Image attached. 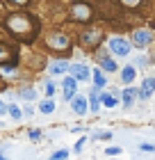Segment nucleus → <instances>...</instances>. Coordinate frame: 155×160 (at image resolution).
Here are the masks:
<instances>
[{
	"label": "nucleus",
	"instance_id": "f257e3e1",
	"mask_svg": "<svg viewBox=\"0 0 155 160\" xmlns=\"http://www.w3.org/2000/svg\"><path fill=\"white\" fill-rule=\"evenodd\" d=\"M109 50H112V55L125 57L130 53V43L125 39H121V37H112V39H109Z\"/></svg>",
	"mask_w": 155,
	"mask_h": 160
},
{
	"label": "nucleus",
	"instance_id": "f03ea898",
	"mask_svg": "<svg viewBox=\"0 0 155 160\" xmlns=\"http://www.w3.org/2000/svg\"><path fill=\"white\" fill-rule=\"evenodd\" d=\"M153 92H155V78H146L144 85H142V89H139V98H142V101H148Z\"/></svg>",
	"mask_w": 155,
	"mask_h": 160
},
{
	"label": "nucleus",
	"instance_id": "7ed1b4c3",
	"mask_svg": "<svg viewBox=\"0 0 155 160\" xmlns=\"http://www.w3.org/2000/svg\"><path fill=\"white\" fill-rule=\"evenodd\" d=\"M153 39V34L148 30H137V32H132V41L137 43V46H148Z\"/></svg>",
	"mask_w": 155,
	"mask_h": 160
},
{
	"label": "nucleus",
	"instance_id": "20e7f679",
	"mask_svg": "<svg viewBox=\"0 0 155 160\" xmlns=\"http://www.w3.org/2000/svg\"><path fill=\"white\" fill-rule=\"evenodd\" d=\"M71 78L75 80H89V69L85 64H73L71 67Z\"/></svg>",
	"mask_w": 155,
	"mask_h": 160
},
{
	"label": "nucleus",
	"instance_id": "39448f33",
	"mask_svg": "<svg viewBox=\"0 0 155 160\" xmlns=\"http://www.w3.org/2000/svg\"><path fill=\"white\" fill-rule=\"evenodd\" d=\"M75 85H78L75 78H66V80H64V85H62V87H64V98H71V101H73V96H75V89H78Z\"/></svg>",
	"mask_w": 155,
	"mask_h": 160
},
{
	"label": "nucleus",
	"instance_id": "423d86ee",
	"mask_svg": "<svg viewBox=\"0 0 155 160\" xmlns=\"http://www.w3.org/2000/svg\"><path fill=\"white\" fill-rule=\"evenodd\" d=\"M7 25H9L14 32H23V30H27V21L21 18V16H12L9 21H7Z\"/></svg>",
	"mask_w": 155,
	"mask_h": 160
},
{
	"label": "nucleus",
	"instance_id": "0eeeda50",
	"mask_svg": "<svg viewBox=\"0 0 155 160\" xmlns=\"http://www.w3.org/2000/svg\"><path fill=\"white\" fill-rule=\"evenodd\" d=\"M73 112L78 114V117H82V114L87 112V101L82 98V96H73Z\"/></svg>",
	"mask_w": 155,
	"mask_h": 160
},
{
	"label": "nucleus",
	"instance_id": "6e6552de",
	"mask_svg": "<svg viewBox=\"0 0 155 160\" xmlns=\"http://www.w3.org/2000/svg\"><path fill=\"white\" fill-rule=\"evenodd\" d=\"M100 103L105 108H114L116 103H119V96H116V94H109V92H103L100 94Z\"/></svg>",
	"mask_w": 155,
	"mask_h": 160
},
{
	"label": "nucleus",
	"instance_id": "1a4fd4ad",
	"mask_svg": "<svg viewBox=\"0 0 155 160\" xmlns=\"http://www.w3.org/2000/svg\"><path fill=\"white\" fill-rule=\"evenodd\" d=\"M135 96H137L135 87H125V89H123V105H125V108H130L132 103H135Z\"/></svg>",
	"mask_w": 155,
	"mask_h": 160
},
{
	"label": "nucleus",
	"instance_id": "9d476101",
	"mask_svg": "<svg viewBox=\"0 0 155 160\" xmlns=\"http://www.w3.org/2000/svg\"><path fill=\"white\" fill-rule=\"evenodd\" d=\"M135 76H137V71H135V67H123V71H121V78H123V82L125 85H130L132 80H135Z\"/></svg>",
	"mask_w": 155,
	"mask_h": 160
},
{
	"label": "nucleus",
	"instance_id": "9b49d317",
	"mask_svg": "<svg viewBox=\"0 0 155 160\" xmlns=\"http://www.w3.org/2000/svg\"><path fill=\"white\" fill-rule=\"evenodd\" d=\"M48 43H50V46H69V39H66L64 37V34H50V37H48Z\"/></svg>",
	"mask_w": 155,
	"mask_h": 160
},
{
	"label": "nucleus",
	"instance_id": "f8f14e48",
	"mask_svg": "<svg viewBox=\"0 0 155 160\" xmlns=\"http://www.w3.org/2000/svg\"><path fill=\"white\" fill-rule=\"evenodd\" d=\"M66 69H69V62H66V60H55L53 64H50V71H53L55 76L57 73H64Z\"/></svg>",
	"mask_w": 155,
	"mask_h": 160
},
{
	"label": "nucleus",
	"instance_id": "ddd939ff",
	"mask_svg": "<svg viewBox=\"0 0 155 160\" xmlns=\"http://www.w3.org/2000/svg\"><path fill=\"white\" fill-rule=\"evenodd\" d=\"M73 12H75V16H78L80 21H87V18H89V7H87V5H75V7H73Z\"/></svg>",
	"mask_w": 155,
	"mask_h": 160
},
{
	"label": "nucleus",
	"instance_id": "4468645a",
	"mask_svg": "<svg viewBox=\"0 0 155 160\" xmlns=\"http://www.w3.org/2000/svg\"><path fill=\"white\" fill-rule=\"evenodd\" d=\"M94 85H96V89H103V87H105V76H103L100 69L94 71Z\"/></svg>",
	"mask_w": 155,
	"mask_h": 160
},
{
	"label": "nucleus",
	"instance_id": "2eb2a0df",
	"mask_svg": "<svg viewBox=\"0 0 155 160\" xmlns=\"http://www.w3.org/2000/svg\"><path fill=\"white\" fill-rule=\"evenodd\" d=\"M39 110H41L43 114H50V112H55V103H53V101H50V98H46V101H41Z\"/></svg>",
	"mask_w": 155,
	"mask_h": 160
},
{
	"label": "nucleus",
	"instance_id": "dca6fc26",
	"mask_svg": "<svg viewBox=\"0 0 155 160\" xmlns=\"http://www.w3.org/2000/svg\"><path fill=\"white\" fill-rule=\"evenodd\" d=\"M100 64H103V69H105V71H116V69H119V67H116V62L112 60V57H103V60H100Z\"/></svg>",
	"mask_w": 155,
	"mask_h": 160
},
{
	"label": "nucleus",
	"instance_id": "f3484780",
	"mask_svg": "<svg viewBox=\"0 0 155 160\" xmlns=\"http://www.w3.org/2000/svg\"><path fill=\"white\" fill-rule=\"evenodd\" d=\"M100 108H103L100 96H96V89H94V92H91V105H89V110H91V112H98Z\"/></svg>",
	"mask_w": 155,
	"mask_h": 160
},
{
	"label": "nucleus",
	"instance_id": "a211bd4d",
	"mask_svg": "<svg viewBox=\"0 0 155 160\" xmlns=\"http://www.w3.org/2000/svg\"><path fill=\"white\" fill-rule=\"evenodd\" d=\"M66 158H69V151H66V149H60V151H55L48 160H66Z\"/></svg>",
	"mask_w": 155,
	"mask_h": 160
},
{
	"label": "nucleus",
	"instance_id": "6ab92c4d",
	"mask_svg": "<svg viewBox=\"0 0 155 160\" xmlns=\"http://www.w3.org/2000/svg\"><path fill=\"white\" fill-rule=\"evenodd\" d=\"M7 112H9V114H12V117L16 119V121L21 119V110H18V105H7Z\"/></svg>",
	"mask_w": 155,
	"mask_h": 160
},
{
	"label": "nucleus",
	"instance_id": "aec40b11",
	"mask_svg": "<svg viewBox=\"0 0 155 160\" xmlns=\"http://www.w3.org/2000/svg\"><path fill=\"white\" fill-rule=\"evenodd\" d=\"M112 133L109 130H98V133H94V140H109Z\"/></svg>",
	"mask_w": 155,
	"mask_h": 160
},
{
	"label": "nucleus",
	"instance_id": "412c9836",
	"mask_svg": "<svg viewBox=\"0 0 155 160\" xmlns=\"http://www.w3.org/2000/svg\"><path fill=\"white\" fill-rule=\"evenodd\" d=\"M34 96H36L34 89H23V92H21V98H25V101H32Z\"/></svg>",
	"mask_w": 155,
	"mask_h": 160
},
{
	"label": "nucleus",
	"instance_id": "4be33fe9",
	"mask_svg": "<svg viewBox=\"0 0 155 160\" xmlns=\"http://www.w3.org/2000/svg\"><path fill=\"white\" fill-rule=\"evenodd\" d=\"M105 153H107V156H119V153H121V147H107Z\"/></svg>",
	"mask_w": 155,
	"mask_h": 160
},
{
	"label": "nucleus",
	"instance_id": "5701e85b",
	"mask_svg": "<svg viewBox=\"0 0 155 160\" xmlns=\"http://www.w3.org/2000/svg\"><path fill=\"white\" fill-rule=\"evenodd\" d=\"M85 142H87V140H85V137H80V140L75 142V153H80V151H82V149H85Z\"/></svg>",
	"mask_w": 155,
	"mask_h": 160
},
{
	"label": "nucleus",
	"instance_id": "b1692460",
	"mask_svg": "<svg viewBox=\"0 0 155 160\" xmlns=\"http://www.w3.org/2000/svg\"><path fill=\"white\" fill-rule=\"evenodd\" d=\"M53 94H55V85L48 82V85H46V96H53Z\"/></svg>",
	"mask_w": 155,
	"mask_h": 160
},
{
	"label": "nucleus",
	"instance_id": "393cba45",
	"mask_svg": "<svg viewBox=\"0 0 155 160\" xmlns=\"http://www.w3.org/2000/svg\"><path fill=\"white\" fill-rule=\"evenodd\" d=\"M139 149H142V151H155V144H139Z\"/></svg>",
	"mask_w": 155,
	"mask_h": 160
},
{
	"label": "nucleus",
	"instance_id": "a878e982",
	"mask_svg": "<svg viewBox=\"0 0 155 160\" xmlns=\"http://www.w3.org/2000/svg\"><path fill=\"white\" fill-rule=\"evenodd\" d=\"M85 39H87V41H89V43H91V41H98V39H100V34H98V32H96V34H87V37H85Z\"/></svg>",
	"mask_w": 155,
	"mask_h": 160
},
{
	"label": "nucleus",
	"instance_id": "bb28decb",
	"mask_svg": "<svg viewBox=\"0 0 155 160\" xmlns=\"http://www.w3.org/2000/svg\"><path fill=\"white\" fill-rule=\"evenodd\" d=\"M30 137H32V140H39V137H41V130H30Z\"/></svg>",
	"mask_w": 155,
	"mask_h": 160
},
{
	"label": "nucleus",
	"instance_id": "cd10ccee",
	"mask_svg": "<svg viewBox=\"0 0 155 160\" xmlns=\"http://www.w3.org/2000/svg\"><path fill=\"white\" fill-rule=\"evenodd\" d=\"M121 2H123V5H128V7H130V5H139V0H121Z\"/></svg>",
	"mask_w": 155,
	"mask_h": 160
},
{
	"label": "nucleus",
	"instance_id": "c85d7f7f",
	"mask_svg": "<svg viewBox=\"0 0 155 160\" xmlns=\"http://www.w3.org/2000/svg\"><path fill=\"white\" fill-rule=\"evenodd\" d=\"M5 112H7V105L2 103V101H0V114H5Z\"/></svg>",
	"mask_w": 155,
	"mask_h": 160
},
{
	"label": "nucleus",
	"instance_id": "c756f323",
	"mask_svg": "<svg viewBox=\"0 0 155 160\" xmlns=\"http://www.w3.org/2000/svg\"><path fill=\"white\" fill-rule=\"evenodd\" d=\"M0 160H7V158H5V156H0Z\"/></svg>",
	"mask_w": 155,
	"mask_h": 160
},
{
	"label": "nucleus",
	"instance_id": "7c9ffc66",
	"mask_svg": "<svg viewBox=\"0 0 155 160\" xmlns=\"http://www.w3.org/2000/svg\"><path fill=\"white\" fill-rule=\"evenodd\" d=\"M16 2H23V0H16Z\"/></svg>",
	"mask_w": 155,
	"mask_h": 160
}]
</instances>
